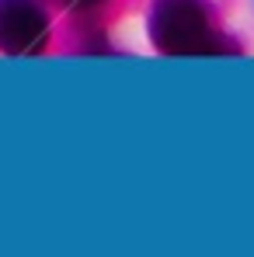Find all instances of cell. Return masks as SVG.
Returning a JSON list of instances; mask_svg holds the SVG:
<instances>
[]
</instances>
